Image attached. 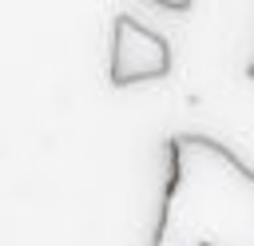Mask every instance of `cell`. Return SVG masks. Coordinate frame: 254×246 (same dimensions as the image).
<instances>
[{"label":"cell","mask_w":254,"mask_h":246,"mask_svg":"<svg viewBox=\"0 0 254 246\" xmlns=\"http://www.w3.org/2000/svg\"><path fill=\"white\" fill-rule=\"evenodd\" d=\"M167 155L155 246H254V167L198 131L171 135Z\"/></svg>","instance_id":"cell-1"},{"label":"cell","mask_w":254,"mask_h":246,"mask_svg":"<svg viewBox=\"0 0 254 246\" xmlns=\"http://www.w3.org/2000/svg\"><path fill=\"white\" fill-rule=\"evenodd\" d=\"M171 71V44L147 28L135 16H115V36H111V83L131 87L143 79H163Z\"/></svg>","instance_id":"cell-2"},{"label":"cell","mask_w":254,"mask_h":246,"mask_svg":"<svg viewBox=\"0 0 254 246\" xmlns=\"http://www.w3.org/2000/svg\"><path fill=\"white\" fill-rule=\"evenodd\" d=\"M246 75H250V79H254V63H250V67H246Z\"/></svg>","instance_id":"cell-3"}]
</instances>
